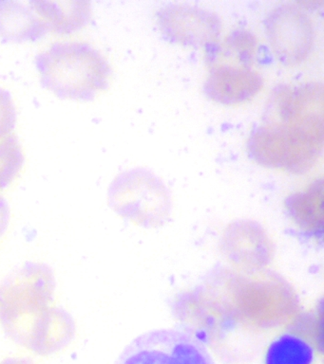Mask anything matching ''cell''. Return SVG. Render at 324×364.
I'll return each instance as SVG.
<instances>
[{"label":"cell","instance_id":"obj_5","mask_svg":"<svg viewBox=\"0 0 324 364\" xmlns=\"http://www.w3.org/2000/svg\"><path fill=\"white\" fill-rule=\"evenodd\" d=\"M264 28L273 54L287 67L303 65L314 53L317 28L300 2L275 6L266 14Z\"/></svg>","mask_w":324,"mask_h":364},{"label":"cell","instance_id":"obj_17","mask_svg":"<svg viewBox=\"0 0 324 364\" xmlns=\"http://www.w3.org/2000/svg\"><path fill=\"white\" fill-rule=\"evenodd\" d=\"M0 364H35V363L27 358L16 357L5 358Z\"/></svg>","mask_w":324,"mask_h":364},{"label":"cell","instance_id":"obj_13","mask_svg":"<svg viewBox=\"0 0 324 364\" xmlns=\"http://www.w3.org/2000/svg\"><path fill=\"white\" fill-rule=\"evenodd\" d=\"M260 44L257 36L247 28L230 31L223 39L206 48L207 65L226 62L254 65L257 61Z\"/></svg>","mask_w":324,"mask_h":364},{"label":"cell","instance_id":"obj_11","mask_svg":"<svg viewBox=\"0 0 324 364\" xmlns=\"http://www.w3.org/2000/svg\"><path fill=\"white\" fill-rule=\"evenodd\" d=\"M49 33L29 4L0 0V38L5 42H35Z\"/></svg>","mask_w":324,"mask_h":364},{"label":"cell","instance_id":"obj_18","mask_svg":"<svg viewBox=\"0 0 324 364\" xmlns=\"http://www.w3.org/2000/svg\"><path fill=\"white\" fill-rule=\"evenodd\" d=\"M9 219L4 218V216L0 215V237L4 235V232H6L8 224H9Z\"/></svg>","mask_w":324,"mask_h":364},{"label":"cell","instance_id":"obj_8","mask_svg":"<svg viewBox=\"0 0 324 364\" xmlns=\"http://www.w3.org/2000/svg\"><path fill=\"white\" fill-rule=\"evenodd\" d=\"M159 31L169 41L190 48H204L220 39L223 22L209 9L176 3L155 14Z\"/></svg>","mask_w":324,"mask_h":364},{"label":"cell","instance_id":"obj_16","mask_svg":"<svg viewBox=\"0 0 324 364\" xmlns=\"http://www.w3.org/2000/svg\"><path fill=\"white\" fill-rule=\"evenodd\" d=\"M16 124L15 102L9 91L0 87V139L13 134Z\"/></svg>","mask_w":324,"mask_h":364},{"label":"cell","instance_id":"obj_7","mask_svg":"<svg viewBox=\"0 0 324 364\" xmlns=\"http://www.w3.org/2000/svg\"><path fill=\"white\" fill-rule=\"evenodd\" d=\"M115 364H215L203 341L179 329H159L139 336Z\"/></svg>","mask_w":324,"mask_h":364},{"label":"cell","instance_id":"obj_6","mask_svg":"<svg viewBox=\"0 0 324 364\" xmlns=\"http://www.w3.org/2000/svg\"><path fill=\"white\" fill-rule=\"evenodd\" d=\"M272 119L323 150L324 141V91L321 82L281 85L272 98Z\"/></svg>","mask_w":324,"mask_h":364},{"label":"cell","instance_id":"obj_4","mask_svg":"<svg viewBox=\"0 0 324 364\" xmlns=\"http://www.w3.org/2000/svg\"><path fill=\"white\" fill-rule=\"evenodd\" d=\"M246 149L261 166L295 175L313 169L323 152L272 119L252 131Z\"/></svg>","mask_w":324,"mask_h":364},{"label":"cell","instance_id":"obj_15","mask_svg":"<svg viewBox=\"0 0 324 364\" xmlns=\"http://www.w3.org/2000/svg\"><path fill=\"white\" fill-rule=\"evenodd\" d=\"M23 148L15 134L0 139V191L9 187L23 170Z\"/></svg>","mask_w":324,"mask_h":364},{"label":"cell","instance_id":"obj_9","mask_svg":"<svg viewBox=\"0 0 324 364\" xmlns=\"http://www.w3.org/2000/svg\"><path fill=\"white\" fill-rule=\"evenodd\" d=\"M207 65L204 93L219 104H244L255 98L263 90V77L254 65L226 62Z\"/></svg>","mask_w":324,"mask_h":364},{"label":"cell","instance_id":"obj_3","mask_svg":"<svg viewBox=\"0 0 324 364\" xmlns=\"http://www.w3.org/2000/svg\"><path fill=\"white\" fill-rule=\"evenodd\" d=\"M108 201L118 215L142 224L164 220L172 205L166 185L145 168L119 173L110 184Z\"/></svg>","mask_w":324,"mask_h":364},{"label":"cell","instance_id":"obj_2","mask_svg":"<svg viewBox=\"0 0 324 364\" xmlns=\"http://www.w3.org/2000/svg\"><path fill=\"white\" fill-rule=\"evenodd\" d=\"M36 65L46 90L73 101H92L109 87L113 75L100 50L76 40L53 43L36 55Z\"/></svg>","mask_w":324,"mask_h":364},{"label":"cell","instance_id":"obj_12","mask_svg":"<svg viewBox=\"0 0 324 364\" xmlns=\"http://www.w3.org/2000/svg\"><path fill=\"white\" fill-rule=\"evenodd\" d=\"M286 209L293 222L300 229L314 235H323V181L315 179L301 191L286 199Z\"/></svg>","mask_w":324,"mask_h":364},{"label":"cell","instance_id":"obj_14","mask_svg":"<svg viewBox=\"0 0 324 364\" xmlns=\"http://www.w3.org/2000/svg\"><path fill=\"white\" fill-rule=\"evenodd\" d=\"M314 346L303 336L294 332L283 333L269 343L266 364H314Z\"/></svg>","mask_w":324,"mask_h":364},{"label":"cell","instance_id":"obj_10","mask_svg":"<svg viewBox=\"0 0 324 364\" xmlns=\"http://www.w3.org/2000/svg\"><path fill=\"white\" fill-rule=\"evenodd\" d=\"M28 4L48 31L59 36L78 33L92 20V4L87 0H32Z\"/></svg>","mask_w":324,"mask_h":364},{"label":"cell","instance_id":"obj_1","mask_svg":"<svg viewBox=\"0 0 324 364\" xmlns=\"http://www.w3.org/2000/svg\"><path fill=\"white\" fill-rule=\"evenodd\" d=\"M55 289L50 267L33 262L0 283V324L16 343L36 355L61 352L75 338L72 316L53 306Z\"/></svg>","mask_w":324,"mask_h":364}]
</instances>
